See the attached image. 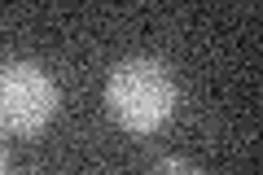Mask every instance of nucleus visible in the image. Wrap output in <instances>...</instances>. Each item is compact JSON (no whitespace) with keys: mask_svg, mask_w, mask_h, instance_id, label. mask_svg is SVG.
Instances as JSON below:
<instances>
[{"mask_svg":"<svg viewBox=\"0 0 263 175\" xmlns=\"http://www.w3.org/2000/svg\"><path fill=\"white\" fill-rule=\"evenodd\" d=\"M149 175H202V171H197L193 162H184V158H162Z\"/></svg>","mask_w":263,"mask_h":175,"instance_id":"obj_3","label":"nucleus"},{"mask_svg":"<svg viewBox=\"0 0 263 175\" xmlns=\"http://www.w3.org/2000/svg\"><path fill=\"white\" fill-rule=\"evenodd\" d=\"M53 110H57V88L44 66L35 62L0 66V131L31 136L53 119Z\"/></svg>","mask_w":263,"mask_h":175,"instance_id":"obj_2","label":"nucleus"},{"mask_svg":"<svg viewBox=\"0 0 263 175\" xmlns=\"http://www.w3.org/2000/svg\"><path fill=\"white\" fill-rule=\"evenodd\" d=\"M0 175H5V162H0Z\"/></svg>","mask_w":263,"mask_h":175,"instance_id":"obj_4","label":"nucleus"},{"mask_svg":"<svg viewBox=\"0 0 263 175\" xmlns=\"http://www.w3.org/2000/svg\"><path fill=\"white\" fill-rule=\"evenodd\" d=\"M176 105H180L176 74L158 57H127L105 79V110H110V119L119 127L136 131V136L158 131L176 114Z\"/></svg>","mask_w":263,"mask_h":175,"instance_id":"obj_1","label":"nucleus"}]
</instances>
